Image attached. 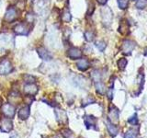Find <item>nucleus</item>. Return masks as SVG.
<instances>
[{"label":"nucleus","mask_w":147,"mask_h":138,"mask_svg":"<svg viewBox=\"0 0 147 138\" xmlns=\"http://www.w3.org/2000/svg\"><path fill=\"white\" fill-rule=\"evenodd\" d=\"M12 43V38L9 34H0V51H6Z\"/></svg>","instance_id":"obj_1"},{"label":"nucleus","mask_w":147,"mask_h":138,"mask_svg":"<svg viewBox=\"0 0 147 138\" xmlns=\"http://www.w3.org/2000/svg\"><path fill=\"white\" fill-rule=\"evenodd\" d=\"M101 14H102V21L103 24L105 26H109L110 25V23L112 21V12L110 10V8L108 7H105L101 9Z\"/></svg>","instance_id":"obj_2"},{"label":"nucleus","mask_w":147,"mask_h":138,"mask_svg":"<svg viewBox=\"0 0 147 138\" xmlns=\"http://www.w3.org/2000/svg\"><path fill=\"white\" fill-rule=\"evenodd\" d=\"M13 70V66L7 59L2 60L0 63V75H8Z\"/></svg>","instance_id":"obj_3"},{"label":"nucleus","mask_w":147,"mask_h":138,"mask_svg":"<svg viewBox=\"0 0 147 138\" xmlns=\"http://www.w3.org/2000/svg\"><path fill=\"white\" fill-rule=\"evenodd\" d=\"M13 129V122L9 118H2L0 120V130L3 133H9Z\"/></svg>","instance_id":"obj_4"},{"label":"nucleus","mask_w":147,"mask_h":138,"mask_svg":"<svg viewBox=\"0 0 147 138\" xmlns=\"http://www.w3.org/2000/svg\"><path fill=\"white\" fill-rule=\"evenodd\" d=\"M18 18V13L17 11V9L15 7H9L7 10L6 14H5L4 20L9 23L16 20Z\"/></svg>","instance_id":"obj_5"},{"label":"nucleus","mask_w":147,"mask_h":138,"mask_svg":"<svg viewBox=\"0 0 147 138\" xmlns=\"http://www.w3.org/2000/svg\"><path fill=\"white\" fill-rule=\"evenodd\" d=\"M2 112L5 115V117L11 119V118H13L14 116H15L16 109H15V107H14L12 104L7 103V104H5L2 107Z\"/></svg>","instance_id":"obj_6"},{"label":"nucleus","mask_w":147,"mask_h":138,"mask_svg":"<svg viewBox=\"0 0 147 138\" xmlns=\"http://www.w3.org/2000/svg\"><path fill=\"white\" fill-rule=\"evenodd\" d=\"M14 32L18 35H27L30 32V28L27 24L24 23H20V24H17L13 29Z\"/></svg>","instance_id":"obj_7"},{"label":"nucleus","mask_w":147,"mask_h":138,"mask_svg":"<svg viewBox=\"0 0 147 138\" xmlns=\"http://www.w3.org/2000/svg\"><path fill=\"white\" fill-rule=\"evenodd\" d=\"M67 56L69 58H71L72 60L79 59L82 57V52L80 49H78L76 47H71L67 51Z\"/></svg>","instance_id":"obj_8"},{"label":"nucleus","mask_w":147,"mask_h":138,"mask_svg":"<svg viewBox=\"0 0 147 138\" xmlns=\"http://www.w3.org/2000/svg\"><path fill=\"white\" fill-rule=\"evenodd\" d=\"M135 48V43L132 41L126 40L123 41L122 43V52L125 54H130L132 50Z\"/></svg>","instance_id":"obj_9"},{"label":"nucleus","mask_w":147,"mask_h":138,"mask_svg":"<svg viewBox=\"0 0 147 138\" xmlns=\"http://www.w3.org/2000/svg\"><path fill=\"white\" fill-rule=\"evenodd\" d=\"M37 52H38L40 57L41 59H43L44 61H50V60L53 59V55L48 50H46L44 47H39L37 49Z\"/></svg>","instance_id":"obj_10"},{"label":"nucleus","mask_w":147,"mask_h":138,"mask_svg":"<svg viewBox=\"0 0 147 138\" xmlns=\"http://www.w3.org/2000/svg\"><path fill=\"white\" fill-rule=\"evenodd\" d=\"M24 93L29 96H34L38 93V87L34 83H32V84H27L24 87Z\"/></svg>","instance_id":"obj_11"},{"label":"nucleus","mask_w":147,"mask_h":138,"mask_svg":"<svg viewBox=\"0 0 147 138\" xmlns=\"http://www.w3.org/2000/svg\"><path fill=\"white\" fill-rule=\"evenodd\" d=\"M30 107L29 106H25V107L21 108L20 110H18V118L22 121H25L30 116Z\"/></svg>","instance_id":"obj_12"},{"label":"nucleus","mask_w":147,"mask_h":138,"mask_svg":"<svg viewBox=\"0 0 147 138\" xmlns=\"http://www.w3.org/2000/svg\"><path fill=\"white\" fill-rule=\"evenodd\" d=\"M55 115H56V119L58 122L60 123H66L67 122V117L65 112L63 110H55Z\"/></svg>","instance_id":"obj_13"},{"label":"nucleus","mask_w":147,"mask_h":138,"mask_svg":"<svg viewBox=\"0 0 147 138\" xmlns=\"http://www.w3.org/2000/svg\"><path fill=\"white\" fill-rule=\"evenodd\" d=\"M76 66L81 71H86V70H87V69H88V67H89V62H88V60L86 59V58H81V59H79V60H78L77 64H76Z\"/></svg>","instance_id":"obj_14"},{"label":"nucleus","mask_w":147,"mask_h":138,"mask_svg":"<svg viewBox=\"0 0 147 138\" xmlns=\"http://www.w3.org/2000/svg\"><path fill=\"white\" fill-rule=\"evenodd\" d=\"M109 117L110 122H118L119 120V112L115 107H110L109 112Z\"/></svg>","instance_id":"obj_15"},{"label":"nucleus","mask_w":147,"mask_h":138,"mask_svg":"<svg viewBox=\"0 0 147 138\" xmlns=\"http://www.w3.org/2000/svg\"><path fill=\"white\" fill-rule=\"evenodd\" d=\"M36 12L40 14V15H43L46 12V5L43 1H38L36 3V7H35Z\"/></svg>","instance_id":"obj_16"},{"label":"nucleus","mask_w":147,"mask_h":138,"mask_svg":"<svg viewBox=\"0 0 147 138\" xmlns=\"http://www.w3.org/2000/svg\"><path fill=\"white\" fill-rule=\"evenodd\" d=\"M85 123L86 127L90 129V128H95L96 125V118L93 116H86L85 117Z\"/></svg>","instance_id":"obj_17"},{"label":"nucleus","mask_w":147,"mask_h":138,"mask_svg":"<svg viewBox=\"0 0 147 138\" xmlns=\"http://www.w3.org/2000/svg\"><path fill=\"white\" fill-rule=\"evenodd\" d=\"M61 18H62V20L65 23H69L72 20V16H71V13L70 11L68 10V8H65L64 10H63L62 12V15H61Z\"/></svg>","instance_id":"obj_18"},{"label":"nucleus","mask_w":147,"mask_h":138,"mask_svg":"<svg viewBox=\"0 0 147 138\" xmlns=\"http://www.w3.org/2000/svg\"><path fill=\"white\" fill-rule=\"evenodd\" d=\"M107 127H108V130H109V133L112 136H115L118 133V128H117V126H115L114 124H112L111 122H107Z\"/></svg>","instance_id":"obj_19"},{"label":"nucleus","mask_w":147,"mask_h":138,"mask_svg":"<svg viewBox=\"0 0 147 138\" xmlns=\"http://www.w3.org/2000/svg\"><path fill=\"white\" fill-rule=\"evenodd\" d=\"M61 133L63 136V138H74V133L70 130V129H67V128L62 129Z\"/></svg>","instance_id":"obj_20"},{"label":"nucleus","mask_w":147,"mask_h":138,"mask_svg":"<svg viewBox=\"0 0 147 138\" xmlns=\"http://www.w3.org/2000/svg\"><path fill=\"white\" fill-rule=\"evenodd\" d=\"M95 86H96V90L98 93H99L101 95L104 94V92H105V86H104V84H103L102 82H100V81L96 82Z\"/></svg>","instance_id":"obj_21"},{"label":"nucleus","mask_w":147,"mask_h":138,"mask_svg":"<svg viewBox=\"0 0 147 138\" xmlns=\"http://www.w3.org/2000/svg\"><path fill=\"white\" fill-rule=\"evenodd\" d=\"M23 80H24L27 84H32V83H34L36 78L33 76L30 75V74H25V75H23Z\"/></svg>","instance_id":"obj_22"},{"label":"nucleus","mask_w":147,"mask_h":138,"mask_svg":"<svg viewBox=\"0 0 147 138\" xmlns=\"http://www.w3.org/2000/svg\"><path fill=\"white\" fill-rule=\"evenodd\" d=\"M138 133L137 129H130L125 135V138H135Z\"/></svg>","instance_id":"obj_23"},{"label":"nucleus","mask_w":147,"mask_h":138,"mask_svg":"<svg viewBox=\"0 0 147 138\" xmlns=\"http://www.w3.org/2000/svg\"><path fill=\"white\" fill-rule=\"evenodd\" d=\"M91 76H92V78H93V80L95 81V83L100 81L101 75H100V72L98 70H94L91 73Z\"/></svg>","instance_id":"obj_24"},{"label":"nucleus","mask_w":147,"mask_h":138,"mask_svg":"<svg viewBox=\"0 0 147 138\" xmlns=\"http://www.w3.org/2000/svg\"><path fill=\"white\" fill-rule=\"evenodd\" d=\"M147 6V0H138L136 3V7L139 9H144Z\"/></svg>","instance_id":"obj_25"},{"label":"nucleus","mask_w":147,"mask_h":138,"mask_svg":"<svg viewBox=\"0 0 147 138\" xmlns=\"http://www.w3.org/2000/svg\"><path fill=\"white\" fill-rule=\"evenodd\" d=\"M126 64H127V60L125 58H121L118 61V66L119 69H121V70H123V69L125 68Z\"/></svg>","instance_id":"obj_26"},{"label":"nucleus","mask_w":147,"mask_h":138,"mask_svg":"<svg viewBox=\"0 0 147 138\" xmlns=\"http://www.w3.org/2000/svg\"><path fill=\"white\" fill-rule=\"evenodd\" d=\"M95 45H96V47L98 48L99 51H103V50L106 48V43H104V41H96Z\"/></svg>","instance_id":"obj_27"},{"label":"nucleus","mask_w":147,"mask_h":138,"mask_svg":"<svg viewBox=\"0 0 147 138\" xmlns=\"http://www.w3.org/2000/svg\"><path fill=\"white\" fill-rule=\"evenodd\" d=\"M118 5L119 8L125 9L128 7V0H118Z\"/></svg>","instance_id":"obj_28"},{"label":"nucleus","mask_w":147,"mask_h":138,"mask_svg":"<svg viewBox=\"0 0 147 138\" xmlns=\"http://www.w3.org/2000/svg\"><path fill=\"white\" fill-rule=\"evenodd\" d=\"M94 33L92 31H86V33H85V39L87 41H93L94 39Z\"/></svg>","instance_id":"obj_29"},{"label":"nucleus","mask_w":147,"mask_h":138,"mask_svg":"<svg viewBox=\"0 0 147 138\" xmlns=\"http://www.w3.org/2000/svg\"><path fill=\"white\" fill-rule=\"evenodd\" d=\"M129 122H130L131 124H132V125H137V123H138L137 114H134L132 117H131L130 119H129Z\"/></svg>","instance_id":"obj_30"},{"label":"nucleus","mask_w":147,"mask_h":138,"mask_svg":"<svg viewBox=\"0 0 147 138\" xmlns=\"http://www.w3.org/2000/svg\"><path fill=\"white\" fill-rule=\"evenodd\" d=\"M26 18H27V22H29V23H33L34 20H35L34 15L31 13H28L27 16H26Z\"/></svg>","instance_id":"obj_31"},{"label":"nucleus","mask_w":147,"mask_h":138,"mask_svg":"<svg viewBox=\"0 0 147 138\" xmlns=\"http://www.w3.org/2000/svg\"><path fill=\"white\" fill-rule=\"evenodd\" d=\"M94 101V99H92L90 97H88L86 99H85L84 101H83V106H86V105H88V104H90V103H92Z\"/></svg>","instance_id":"obj_32"},{"label":"nucleus","mask_w":147,"mask_h":138,"mask_svg":"<svg viewBox=\"0 0 147 138\" xmlns=\"http://www.w3.org/2000/svg\"><path fill=\"white\" fill-rule=\"evenodd\" d=\"M94 8H95L94 4L90 3V4H89V7H88V11H87V14H88V15H90V14L94 11Z\"/></svg>","instance_id":"obj_33"},{"label":"nucleus","mask_w":147,"mask_h":138,"mask_svg":"<svg viewBox=\"0 0 147 138\" xmlns=\"http://www.w3.org/2000/svg\"><path fill=\"white\" fill-rule=\"evenodd\" d=\"M96 1H98V3H99L100 5H105L107 3L108 0H96Z\"/></svg>","instance_id":"obj_34"},{"label":"nucleus","mask_w":147,"mask_h":138,"mask_svg":"<svg viewBox=\"0 0 147 138\" xmlns=\"http://www.w3.org/2000/svg\"><path fill=\"white\" fill-rule=\"evenodd\" d=\"M108 95H109V99H112V89H109V90Z\"/></svg>","instance_id":"obj_35"},{"label":"nucleus","mask_w":147,"mask_h":138,"mask_svg":"<svg viewBox=\"0 0 147 138\" xmlns=\"http://www.w3.org/2000/svg\"><path fill=\"white\" fill-rule=\"evenodd\" d=\"M2 104H3V99H2L1 97H0V108L2 107Z\"/></svg>","instance_id":"obj_36"},{"label":"nucleus","mask_w":147,"mask_h":138,"mask_svg":"<svg viewBox=\"0 0 147 138\" xmlns=\"http://www.w3.org/2000/svg\"><path fill=\"white\" fill-rule=\"evenodd\" d=\"M11 138H18V137L17 135H13V136H12Z\"/></svg>","instance_id":"obj_37"},{"label":"nucleus","mask_w":147,"mask_h":138,"mask_svg":"<svg viewBox=\"0 0 147 138\" xmlns=\"http://www.w3.org/2000/svg\"><path fill=\"white\" fill-rule=\"evenodd\" d=\"M29 2H34V0H28Z\"/></svg>","instance_id":"obj_38"},{"label":"nucleus","mask_w":147,"mask_h":138,"mask_svg":"<svg viewBox=\"0 0 147 138\" xmlns=\"http://www.w3.org/2000/svg\"><path fill=\"white\" fill-rule=\"evenodd\" d=\"M145 55H147V48L145 49Z\"/></svg>","instance_id":"obj_39"}]
</instances>
